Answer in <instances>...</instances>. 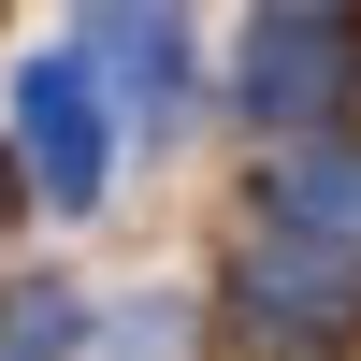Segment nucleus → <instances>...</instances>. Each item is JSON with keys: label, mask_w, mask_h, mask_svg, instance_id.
<instances>
[{"label": "nucleus", "mask_w": 361, "mask_h": 361, "mask_svg": "<svg viewBox=\"0 0 361 361\" xmlns=\"http://www.w3.org/2000/svg\"><path fill=\"white\" fill-rule=\"evenodd\" d=\"M29 173H44L58 202L102 188V58H87V44L29 73Z\"/></svg>", "instance_id": "2"}, {"label": "nucleus", "mask_w": 361, "mask_h": 361, "mask_svg": "<svg viewBox=\"0 0 361 361\" xmlns=\"http://www.w3.org/2000/svg\"><path fill=\"white\" fill-rule=\"evenodd\" d=\"M87 58H116V73L145 87V116L188 102V15H173V0H87Z\"/></svg>", "instance_id": "3"}, {"label": "nucleus", "mask_w": 361, "mask_h": 361, "mask_svg": "<svg viewBox=\"0 0 361 361\" xmlns=\"http://www.w3.org/2000/svg\"><path fill=\"white\" fill-rule=\"evenodd\" d=\"M347 44H361V0H260L246 102H260V116H318V102L347 87Z\"/></svg>", "instance_id": "1"}]
</instances>
